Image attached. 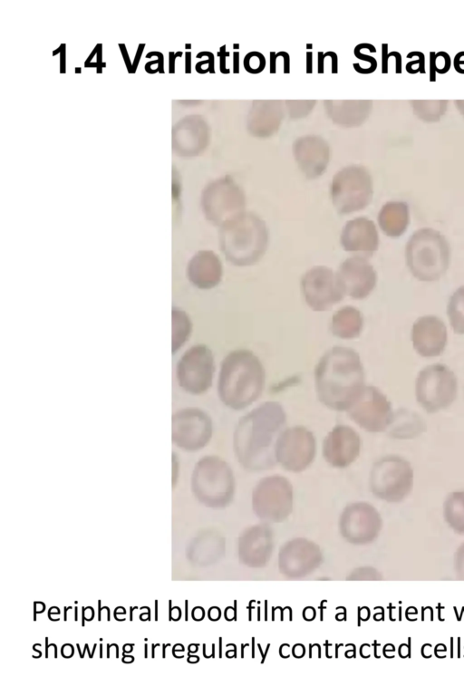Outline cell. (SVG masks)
Wrapping results in <instances>:
<instances>
[{
    "label": "cell",
    "instance_id": "1",
    "mask_svg": "<svg viewBox=\"0 0 464 696\" xmlns=\"http://www.w3.org/2000/svg\"><path fill=\"white\" fill-rule=\"evenodd\" d=\"M285 423L284 408L271 401L239 419L233 435V448L244 469L263 471L276 466V445Z\"/></svg>",
    "mask_w": 464,
    "mask_h": 696
},
{
    "label": "cell",
    "instance_id": "2",
    "mask_svg": "<svg viewBox=\"0 0 464 696\" xmlns=\"http://www.w3.org/2000/svg\"><path fill=\"white\" fill-rule=\"evenodd\" d=\"M364 377L359 353L349 347L334 346L314 368L317 398L331 410L347 411L362 393Z\"/></svg>",
    "mask_w": 464,
    "mask_h": 696
},
{
    "label": "cell",
    "instance_id": "3",
    "mask_svg": "<svg viewBox=\"0 0 464 696\" xmlns=\"http://www.w3.org/2000/svg\"><path fill=\"white\" fill-rule=\"evenodd\" d=\"M265 382L266 372L259 358L247 349H237L221 362L218 397L227 407L240 411L261 396Z\"/></svg>",
    "mask_w": 464,
    "mask_h": 696
},
{
    "label": "cell",
    "instance_id": "4",
    "mask_svg": "<svg viewBox=\"0 0 464 696\" xmlns=\"http://www.w3.org/2000/svg\"><path fill=\"white\" fill-rule=\"evenodd\" d=\"M269 241L266 222L254 213L243 212L219 228V246L234 266H248L265 255Z\"/></svg>",
    "mask_w": 464,
    "mask_h": 696
},
{
    "label": "cell",
    "instance_id": "5",
    "mask_svg": "<svg viewBox=\"0 0 464 696\" xmlns=\"http://www.w3.org/2000/svg\"><path fill=\"white\" fill-rule=\"evenodd\" d=\"M405 258L410 272L416 279L435 282L449 268L450 244L440 231L422 227L410 237L405 247Z\"/></svg>",
    "mask_w": 464,
    "mask_h": 696
},
{
    "label": "cell",
    "instance_id": "6",
    "mask_svg": "<svg viewBox=\"0 0 464 696\" xmlns=\"http://www.w3.org/2000/svg\"><path fill=\"white\" fill-rule=\"evenodd\" d=\"M191 483L197 496L213 507L226 506L234 494L233 471L230 466L218 456H205L196 463Z\"/></svg>",
    "mask_w": 464,
    "mask_h": 696
},
{
    "label": "cell",
    "instance_id": "7",
    "mask_svg": "<svg viewBox=\"0 0 464 696\" xmlns=\"http://www.w3.org/2000/svg\"><path fill=\"white\" fill-rule=\"evenodd\" d=\"M457 394L458 379L447 365L434 363L419 372L415 381L416 401L428 413L447 409Z\"/></svg>",
    "mask_w": 464,
    "mask_h": 696
},
{
    "label": "cell",
    "instance_id": "8",
    "mask_svg": "<svg viewBox=\"0 0 464 696\" xmlns=\"http://www.w3.org/2000/svg\"><path fill=\"white\" fill-rule=\"evenodd\" d=\"M413 477V469L406 459L394 454L386 455L372 464L370 486L378 498L398 502L411 492Z\"/></svg>",
    "mask_w": 464,
    "mask_h": 696
},
{
    "label": "cell",
    "instance_id": "9",
    "mask_svg": "<svg viewBox=\"0 0 464 696\" xmlns=\"http://www.w3.org/2000/svg\"><path fill=\"white\" fill-rule=\"evenodd\" d=\"M372 196V180L362 169L349 168L339 172L332 185V198L340 214L364 208Z\"/></svg>",
    "mask_w": 464,
    "mask_h": 696
},
{
    "label": "cell",
    "instance_id": "10",
    "mask_svg": "<svg viewBox=\"0 0 464 696\" xmlns=\"http://www.w3.org/2000/svg\"><path fill=\"white\" fill-rule=\"evenodd\" d=\"M346 411L353 421L372 433L388 430L394 418L391 401L380 389L372 385H365Z\"/></svg>",
    "mask_w": 464,
    "mask_h": 696
},
{
    "label": "cell",
    "instance_id": "11",
    "mask_svg": "<svg viewBox=\"0 0 464 696\" xmlns=\"http://www.w3.org/2000/svg\"><path fill=\"white\" fill-rule=\"evenodd\" d=\"M215 372L211 350L198 344L188 350L178 363L176 377L179 386L192 395L203 394L212 385Z\"/></svg>",
    "mask_w": 464,
    "mask_h": 696
},
{
    "label": "cell",
    "instance_id": "12",
    "mask_svg": "<svg viewBox=\"0 0 464 696\" xmlns=\"http://www.w3.org/2000/svg\"><path fill=\"white\" fill-rule=\"evenodd\" d=\"M213 434V424L204 411L189 407L176 411L171 419V440L175 446L194 452L208 445Z\"/></svg>",
    "mask_w": 464,
    "mask_h": 696
},
{
    "label": "cell",
    "instance_id": "13",
    "mask_svg": "<svg viewBox=\"0 0 464 696\" xmlns=\"http://www.w3.org/2000/svg\"><path fill=\"white\" fill-rule=\"evenodd\" d=\"M315 454L316 440L313 432L300 425L285 429L276 445V462L291 472L306 469Z\"/></svg>",
    "mask_w": 464,
    "mask_h": 696
},
{
    "label": "cell",
    "instance_id": "14",
    "mask_svg": "<svg viewBox=\"0 0 464 696\" xmlns=\"http://www.w3.org/2000/svg\"><path fill=\"white\" fill-rule=\"evenodd\" d=\"M301 290L306 304L317 312L331 309L344 296L336 274L324 266H314L304 274Z\"/></svg>",
    "mask_w": 464,
    "mask_h": 696
},
{
    "label": "cell",
    "instance_id": "15",
    "mask_svg": "<svg viewBox=\"0 0 464 696\" xmlns=\"http://www.w3.org/2000/svg\"><path fill=\"white\" fill-rule=\"evenodd\" d=\"M256 512L266 518L279 520L290 512L292 486L283 476L274 475L262 478L253 494Z\"/></svg>",
    "mask_w": 464,
    "mask_h": 696
},
{
    "label": "cell",
    "instance_id": "16",
    "mask_svg": "<svg viewBox=\"0 0 464 696\" xmlns=\"http://www.w3.org/2000/svg\"><path fill=\"white\" fill-rule=\"evenodd\" d=\"M245 197L239 188L225 179L212 184L204 197L206 217L219 227L243 213Z\"/></svg>",
    "mask_w": 464,
    "mask_h": 696
},
{
    "label": "cell",
    "instance_id": "17",
    "mask_svg": "<svg viewBox=\"0 0 464 696\" xmlns=\"http://www.w3.org/2000/svg\"><path fill=\"white\" fill-rule=\"evenodd\" d=\"M344 295L361 300L366 298L374 289L377 274L369 261L361 256L346 258L336 272Z\"/></svg>",
    "mask_w": 464,
    "mask_h": 696
},
{
    "label": "cell",
    "instance_id": "18",
    "mask_svg": "<svg viewBox=\"0 0 464 696\" xmlns=\"http://www.w3.org/2000/svg\"><path fill=\"white\" fill-rule=\"evenodd\" d=\"M361 446V438L352 427L336 425L324 440L323 456L332 467L343 469L356 460Z\"/></svg>",
    "mask_w": 464,
    "mask_h": 696
},
{
    "label": "cell",
    "instance_id": "19",
    "mask_svg": "<svg viewBox=\"0 0 464 696\" xmlns=\"http://www.w3.org/2000/svg\"><path fill=\"white\" fill-rule=\"evenodd\" d=\"M411 339L419 355L428 358L440 356L447 345V327L440 318L424 315L413 323Z\"/></svg>",
    "mask_w": 464,
    "mask_h": 696
},
{
    "label": "cell",
    "instance_id": "20",
    "mask_svg": "<svg viewBox=\"0 0 464 696\" xmlns=\"http://www.w3.org/2000/svg\"><path fill=\"white\" fill-rule=\"evenodd\" d=\"M340 243L344 251L369 257L379 247V234L374 222L361 217L351 219L343 226Z\"/></svg>",
    "mask_w": 464,
    "mask_h": 696
},
{
    "label": "cell",
    "instance_id": "21",
    "mask_svg": "<svg viewBox=\"0 0 464 696\" xmlns=\"http://www.w3.org/2000/svg\"><path fill=\"white\" fill-rule=\"evenodd\" d=\"M223 268L219 257L209 250L198 252L191 260L188 275L191 282L202 289L218 285L222 278Z\"/></svg>",
    "mask_w": 464,
    "mask_h": 696
},
{
    "label": "cell",
    "instance_id": "22",
    "mask_svg": "<svg viewBox=\"0 0 464 696\" xmlns=\"http://www.w3.org/2000/svg\"><path fill=\"white\" fill-rule=\"evenodd\" d=\"M342 525L348 532L373 534L381 526L378 512L369 504L355 503L346 508Z\"/></svg>",
    "mask_w": 464,
    "mask_h": 696
},
{
    "label": "cell",
    "instance_id": "23",
    "mask_svg": "<svg viewBox=\"0 0 464 696\" xmlns=\"http://www.w3.org/2000/svg\"><path fill=\"white\" fill-rule=\"evenodd\" d=\"M378 223L382 232L391 237H401L410 224L409 207L404 202H388L380 210Z\"/></svg>",
    "mask_w": 464,
    "mask_h": 696
},
{
    "label": "cell",
    "instance_id": "24",
    "mask_svg": "<svg viewBox=\"0 0 464 696\" xmlns=\"http://www.w3.org/2000/svg\"><path fill=\"white\" fill-rule=\"evenodd\" d=\"M363 327V316L353 306H344L335 312L331 321L332 334L341 339L358 337Z\"/></svg>",
    "mask_w": 464,
    "mask_h": 696
},
{
    "label": "cell",
    "instance_id": "25",
    "mask_svg": "<svg viewBox=\"0 0 464 696\" xmlns=\"http://www.w3.org/2000/svg\"><path fill=\"white\" fill-rule=\"evenodd\" d=\"M444 516L455 530L464 532V491L450 494L444 503Z\"/></svg>",
    "mask_w": 464,
    "mask_h": 696
},
{
    "label": "cell",
    "instance_id": "26",
    "mask_svg": "<svg viewBox=\"0 0 464 696\" xmlns=\"http://www.w3.org/2000/svg\"><path fill=\"white\" fill-rule=\"evenodd\" d=\"M447 314L453 332L464 334V285L459 286L450 297Z\"/></svg>",
    "mask_w": 464,
    "mask_h": 696
},
{
    "label": "cell",
    "instance_id": "27",
    "mask_svg": "<svg viewBox=\"0 0 464 696\" xmlns=\"http://www.w3.org/2000/svg\"><path fill=\"white\" fill-rule=\"evenodd\" d=\"M413 56L418 58L406 63L405 69L409 73L414 74L417 72L425 73V56L421 52L412 51L407 54V58L411 59Z\"/></svg>",
    "mask_w": 464,
    "mask_h": 696
},
{
    "label": "cell",
    "instance_id": "28",
    "mask_svg": "<svg viewBox=\"0 0 464 696\" xmlns=\"http://www.w3.org/2000/svg\"><path fill=\"white\" fill-rule=\"evenodd\" d=\"M436 72L440 74L446 73L450 68V57L446 52L440 51L435 55Z\"/></svg>",
    "mask_w": 464,
    "mask_h": 696
},
{
    "label": "cell",
    "instance_id": "29",
    "mask_svg": "<svg viewBox=\"0 0 464 696\" xmlns=\"http://www.w3.org/2000/svg\"><path fill=\"white\" fill-rule=\"evenodd\" d=\"M388 45L386 44H382V72L387 73L388 72V61L389 58L392 56L391 53H388Z\"/></svg>",
    "mask_w": 464,
    "mask_h": 696
},
{
    "label": "cell",
    "instance_id": "30",
    "mask_svg": "<svg viewBox=\"0 0 464 696\" xmlns=\"http://www.w3.org/2000/svg\"><path fill=\"white\" fill-rule=\"evenodd\" d=\"M453 64L458 72L464 74V52H459L455 55Z\"/></svg>",
    "mask_w": 464,
    "mask_h": 696
},
{
    "label": "cell",
    "instance_id": "31",
    "mask_svg": "<svg viewBox=\"0 0 464 696\" xmlns=\"http://www.w3.org/2000/svg\"><path fill=\"white\" fill-rule=\"evenodd\" d=\"M435 52L430 53V82L436 81V64H435Z\"/></svg>",
    "mask_w": 464,
    "mask_h": 696
},
{
    "label": "cell",
    "instance_id": "32",
    "mask_svg": "<svg viewBox=\"0 0 464 696\" xmlns=\"http://www.w3.org/2000/svg\"><path fill=\"white\" fill-rule=\"evenodd\" d=\"M284 55V72H289V55L285 52H282Z\"/></svg>",
    "mask_w": 464,
    "mask_h": 696
},
{
    "label": "cell",
    "instance_id": "33",
    "mask_svg": "<svg viewBox=\"0 0 464 696\" xmlns=\"http://www.w3.org/2000/svg\"><path fill=\"white\" fill-rule=\"evenodd\" d=\"M318 72H322L324 71V57L325 56L322 52L318 53Z\"/></svg>",
    "mask_w": 464,
    "mask_h": 696
},
{
    "label": "cell",
    "instance_id": "34",
    "mask_svg": "<svg viewBox=\"0 0 464 696\" xmlns=\"http://www.w3.org/2000/svg\"><path fill=\"white\" fill-rule=\"evenodd\" d=\"M270 55H271L270 72L274 73L276 72V56H275V53H270Z\"/></svg>",
    "mask_w": 464,
    "mask_h": 696
},
{
    "label": "cell",
    "instance_id": "35",
    "mask_svg": "<svg viewBox=\"0 0 464 696\" xmlns=\"http://www.w3.org/2000/svg\"><path fill=\"white\" fill-rule=\"evenodd\" d=\"M234 72H238V53L234 52Z\"/></svg>",
    "mask_w": 464,
    "mask_h": 696
},
{
    "label": "cell",
    "instance_id": "36",
    "mask_svg": "<svg viewBox=\"0 0 464 696\" xmlns=\"http://www.w3.org/2000/svg\"><path fill=\"white\" fill-rule=\"evenodd\" d=\"M307 54L309 55V57L307 56V68L309 66V69L307 70V72H311V66H312L311 65V60H312L311 55H312V53H307Z\"/></svg>",
    "mask_w": 464,
    "mask_h": 696
},
{
    "label": "cell",
    "instance_id": "37",
    "mask_svg": "<svg viewBox=\"0 0 464 696\" xmlns=\"http://www.w3.org/2000/svg\"><path fill=\"white\" fill-rule=\"evenodd\" d=\"M165 647H166V645L164 644V646H163V655H162L163 657H165Z\"/></svg>",
    "mask_w": 464,
    "mask_h": 696
},
{
    "label": "cell",
    "instance_id": "38",
    "mask_svg": "<svg viewBox=\"0 0 464 696\" xmlns=\"http://www.w3.org/2000/svg\"><path fill=\"white\" fill-rule=\"evenodd\" d=\"M145 657H147V644H145Z\"/></svg>",
    "mask_w": 464,
    "mask_h": 696
},
{
    "label": "cell",
    "instance_id": "39",
    "mask_svg": "<svg viewBox=\"0 0 464 696\" xmlns=\"http://www.w3.org/2000/svg\"><path fill=\"white\" fill-rule=\"evenodd\" d=\"M75 620H77V608L75 607Z\"/></svg>",
    "mask_w": 464,
    "mask_h": 696
}]
</instances>
